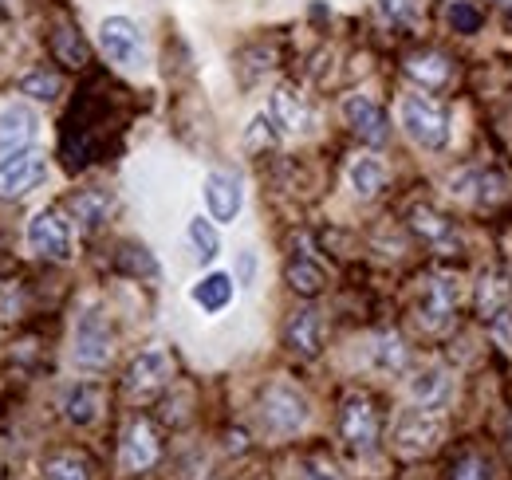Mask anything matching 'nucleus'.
<instances>
[{
	"label": "nucleus",
	"mask_w": 512,
	"mask_h": 480,
	"mask_svg": "<svg viewBox=\"0 0 512 480\" xmlns=\"http://www.w3.org/2000/svg\"><path fill=\"white\" fill-rule=\"evenodd\" d=\"M312 418V406L304 398V390H296L292 382H268L260 394V421L272 437H292L300 433Z\"/></svg>",
	"instance_id": "obj_1"
},
{
	"label": "nucleus",
	"mask_w": 512,
	"mask_h": 480,
	"mask_svg": "<svg viewBox=\"0 0 512 480\" xmlns=\"http://www.w3.org/2000/svg\"><path fill=\"white\" fill-rule=\"evenodd\" d=\"M398 122H402L406 138L422 150H446L449 146V115L430 95H406L398 107Z\"/></svg>",
	"instance_id": "obj_2"
},
{
	"label": "nucleus",
	"mask_w": 512,
	"mask_h": 480,
	"mask_svg": "<svg viewBox=\"0 0 512 480\" xmlns=\"http://www.w3.org/2000/svg\"><path fill=\"white\" fill-rule=\"evenodd\" d=\"M115 355V331L111 319L99 307H87L75 319V339H71V359L79 370H103Z\"/></svg>",
	"instance_id": "obj_3"
},
{
	"label": "nucleus",
	"mask_w": 512,
	"mask_h": 480,
	"mask_svg": "<svg viewBox=\"0 0 512 480\" xmlns=\"http://www.w3.org/2000/svg\"><path fill=\"white\" fill-rule=\"evenodd\" d=\"M446 437V418L442 410H406L402 418L394 421V449L402 457H426L442 445Z\"/></svg>",
	"instance_id": "obj_4"
},
{
	"label": "nucleus",
	"mask_w": 512,
	"mask_h": 480,
	"mask_svg": "<svg viewBox=\"0 0 512 480\" xmlns=\"http://www.w3.org/2000/svg\"><path fill=\"white\" fill-rule=\"evenodd\" d=\"M99 48L123 71H142L146 67V40H142V28L130 16H107L99 24Z\"/></svg>",
	"instance_id": "obj_5"
},
{
	"label": "nucleus",
	"mask_w": 512,
	"mask_h": 480,
	"mask_svg": "<svg viewBox=\"0 0 512 480\" xmlns=\"http://www.w3.org/2000/svg\"><path fill=\"white\" fill-rule=\"evenodd\" d=\"M461 300V280L453 272H434L422 280V300H418V323L426 331H449L453 323V311Z\"/></svg>",
	"instance_id": "obj_6"
},
{
	"label": "nucleus",
	"mask_w": 512,
	"mask_h": 480,
	"mask_svg": "<svg viewBox=\"0 0 512 480\" xmlns=\"http://www.w3.org/2000/svg\"><path fill=\"white\" fill-rule=\"evenodd\" d=\"M339 437L351 453H371L379 441V410L367 394H351L339 410Z\"/></svg>",
	"instance_id": "obj_7"
},
{
	"label": "nucleus",
	"mask_w": 512,
	"mask_h": 480,
	"mask_svg": "<svg viewBox=\"0 0 512 480\" xmlns=\"http://www.w3.org/2000/svg\"><path fill=\"white\" fill-rule=\"evenodd\" d=\"M44 178H48V158L40 150H16L0 162V197L16 201V197L32 193Z\"/></svg>",
	"instance_id": "obj_8"
},
{
	"label": "nucleus",
	"mask_w": 512,
	"mask_h": 480,
	"mask_svg": "<svg viewBox=\"0 0 512 480\" xmlns=\"http://www.w3.org/2000/svg\"><path fill=\"white\" fill-rule=\"evenodd\" d=\"M170 378H174V362L166 351H142L127 370V394L134 402H150L170 386Z\"/></svg>",
	"instance_id": "obj_9"
},
{
	"label": "nucleus",
	"mask_w": 512,
	"mask_h": 480,
	"mask_svg": "<svg viewBox=\"0 0 512 480\" xmlns=\"http://www.w3.org/2000/svg\"><path fill=\"white\" fill-rule=\"evenodd\" d=\"M201 197H205V209L217 225H229L237 221L241 205H245V185L233 170H209L205 185H201Z\"/></svg>",
	"instance_id": "obj_10"
},
{
	"label": "nucleus",
	"mask_w": 512,
	"mask_h": 480,
	"mask_svg": "<svg viewBox=\"0 0 512 480\" xmlns=\"http://www.w3.org/2000/svg\"><path fill=\"white\" fill-rule=\"evenodd\" d=\"M28 244L32 252L48 256V260H71V229L56 209H40L32 221H28Z\"/></svg>",
	"instance_id": "obj_11"
},
{
	"label": "nucleus",
	"mask_w": 512,
	"mask_h": 480,
	"mask_svg": "<svg viewBox=\"0 0 512 480\" xmlns=\"http://www.w3.org/2000/svg\"><path fill=\"white\" fill-rule=\"evenodd\" d=\"M343 119H347V126H351L367 146H386V142H390V115H386L371 95H351V99H343Z\"/></svg>",
	"instance_id": "obj_12"
},
{
	"label": "nucleus",
	"mask_w": 512,
	"mask_h": 480,
	"mask_svg": "<svg viewBox=\"0 0 512 480\" xmlns=\"http://www.w3.org/2000/svg\"><path fill=\"white\" fill-rule=\"evenodd\" d=\"M158 457H162V441H158L154 425L142 418L130 421L127 433H123V453H119L123 469L127 473H146L150 465H158Z\"/></svg>",
	"instance_id": "obj_13"
},
{
	"label": "nucleus",
	"mask_w": 512,
	"mask_h": 480,
	"mask_svg": "<svg viewBox=\"0 0 512 480\" xmlns=\"http://www.w3.org/2000/svg\"><path fill=\"white\" fill-rule=\"evenodd\" d=\"M40 134V115L28 103H12L0 111V154H16L28 150Z\"/></svg>",
	"instance_id": "obj_14"
},
{
	"label": "nucleus",
	"mask_w": 512,
	"mask_h": 480,
	"mask_svg": "<svg viewBox=\"0 0 512 480\" xmlns=\"http://www.w3.org/2000/svg\"><path fill=\"white\" fill-rule=\"evenodd\" d=\"M323 315L316 307H300L292 319H288V327H284V343H288V351H296V355H304V359H316L323 351Z\"/></svg>",
	"instance_id": "obj_15"
},
{
	"label": "nucleus",
	"mask_w": 512,
	"mask_h": 480,
	"mask_svg": "<svg viewBox=\"0 0 512 480\" xmlns=\"http://www.w3.org/2000/svg\"><path fill=\"white\" fill-rule=\"evenodd\" d=\"M268 119L280 134H304L312 126V111H308L304 95H296L292 87H276L268 95Z\"/></svg>",
	"instance_id": "obj_16"
},
{
	"label": "nucleus",
	"mask_w": 512,
	"mask_h": 480,
	"mask_svg": "<svg viewBox=\"0 0 512 480\" xmlns=\"http://www.w3.org/2000/svg\"><path fill=\"white\" fill-rule=\"evenodd\" d=\"M410 229L426 240L430 248H438V252H453V248L461 244L457 225L449 221L446 213L430 209V205H414V209H410Z\"/></svg>",
	"instance_id": "obj_17"
},
{
	"label": "nucleus",
	"mask_w": 512,
	"mask_h": 480,
	"mask_svg": "<svg viewBox=\"0 0 512 480\" xmlns=\"http://www.w3.org/2000/svg\"><path fill=\"white\" fill-rule=\"evenodd\" d=\"M449 189H453V197H465V201H473V205H493V201L505 197L501 174H493V170H485V166H473V170L453 174Z\"/></svg>",
	"instance_id": "obj_18"
},
{
	"label": "nucleus",
	"mask_w": 512,
	"mask_h": 480,
	"mask_svg": "<svg viewBox=\"0 0 512 480\" xmlns=\"http://www.w3.org/2000/svg\"><path fill=\"white\" fill-rule=\"evenodd\" d=\"M410 402L422 406V410H442L449 398H453V378H449L442 366H430L422 374L410 378Z\"/></svg>",
	"instance_id": "obj_19"
},
{
	"label": "nucleus",
	"mask_w": 512,
	"mask_h": 480,
	"mask_svg": "<svg viewBox=\"0 0 512 480\" xmlns=\"http://www.w3.org/2000/svg\"><path fill=\"white\" fill-rule=\"evenodd\" d=\"M512 311V284L501 276V272H489L481 276L477 284V315L485 323H505Z\"/></svg>",
	"instance_id": "obj_20"
},
{
	"label": "nucleus",
	"mask_w": 512,
	"mask_h": 480,
	"mask_svg": "<svg viewBox=\"0 0 512 480\" xmlns=\"http://www.w3.org/2000/svg\"><path fill=\"white\" fill-rule=\"evenodd\" d=\"M67 209H71V217H75L83 229H99V225L111 217L115 197H111V189H79V193H71Z\"/></svg>",
	"instance_id": "obj_21"
},
{
	"label": "nucleus",
	"mask_w": 512,
	"mask_h": 480,
	"mask_svg": "<svg viewBox=\"0 0 512 480\" xmlns=\"http://www.w3.org/2000/svg\"><path fill=\"white\" fill-rule=\"evenodd\" d=\"M60 406H64V418L71 425H91L103 410V390L95 382H75V386H67Z\"/></svg>",
	"instance_id": "obj_22"
},
{
	"label": "nucleus",
	"mask_w": 512,
	"mask_h": 480,
	"mask_svg": "<svg viewBox=\"0 0 512 480\" xmlns=\"http://www.w3.org/2000/svg\"><path fill=\"white\" fill-rule=\"evenodd\" d=\"M233 276L229 272H209V276H201L197 284L190 288V300L201 307V311H209V315H217V311H225L229 303H233Z\"/></svg>",
	"instance_id": "obj_23"
},
{
	"label": "nucleus",
	"mask_w": 512,
	"mask_h": 480,
	"mask_svg": "<svg viewBox=\"0 0 512 480\" xmlns=\"http://www.w3.org/2000/svg\"><path fill=\"white\" fill-rule=\"evenodd\" d=\"M386 166L383 158H375V154H363V158H355L351 166H347V181H351V189L359 193V197H379L386 189Z\"/></svg>",
	"instance_id": "obj_24"
},
{
	"label": "nucleus",
	"mask_w": 512,
	"mask_h": 480,
	"mask_svg": "<svg viewBox=\"0 0 512 480\" xmlns=\"http://www.w3.org/2000/svg\"><path fill=\"white\" fill-rule=\"evenodd\" d=\"M288 284L300 296H320L323 284H327V272H323L312 256H292L288 260Z\"/></svg>",
	"instance_id": "obj_25"
},
{
	"label": "nucleus",
	"mask_w": 512,
	"mask_h": 480,
	"mask_svg": "<svg viewBox=\"0 0 512 480\" xmlns=\"http://www.w3.org/2000/svg\"><path fill=\"white\" fill-rule=\"evenodd\" d=\"M371 366L383 370V374H402L410 366V351L398 335H379L375 347H371Z\"/></svg>",
	"instance_id": "obj_26"
},
{
	"label": "nucleus",
	"mask_w": 512,
	"mask_h": 480,
	"mask_svg": "<svg viewBox=\"0 0 512 480\" xmlns=\"http://www.w3.org/2000/svg\"><path fill=\"white\" fill-rule=\"evenodd\" d=\"M406 71H410L418 83H426V87H442L449 79V60L442 52H422V56H414V60L406 63Z\"/></svg>",
	"instance_id": "obj_27"
},
{
	"label": "nucleus",
	"mask_w": 512,
	"mask_h": 480,
	"mask_svg": "<svg viewBox=\"0 0 512 480\" xmlns=\"http://www.w3.org/2000/svg\"><path fill=\"white\" fill-rule=\"evenodd\" d=\"M186 237H190L193 252H197L201 264H209V260L221 252V237H217V229H213V217H193Z\"/></svg>",
	"instance_id": "obj_28"
},
{
	"label": "nucleus",
	"mask_w": 512,
	"mask_h": 480,
	"mask_svg": "<svg viewBox=\"0 0 512 480\" xmlns=\"http://www.w3.org/2000/svg\"><path fill=\"white\" fill-rule=\"evenodd\" d=\"M60 91H64V79H60L56 71H44V67L20 79V95H32V99H40V103H56Z\"/></svg>",
	"instance_id": "obj_29"
},
{
	"label": "nucleus",
	"mask_w": 512,
	"mask_h": 480,
	"mask_svg": "<svg viewBox=\"0 0 512 480\" xmlns=\"http://www.w3.org/2000/svg\"><path fill=\"white\" fill-rule=\"evenodd\" d=\"M44 477L48 480H91V465H87V457H79V453H56V457H48Z\"/></svg>",
	"instance_id": "obj_30"
},
{
	"label": "nucleus",
	"mask_w": 512,
	"mask_h": 480,
	"mask_svg": "<svg viewBox=\"0 0 512 480\" xmlns=\"http://www.w3.org/2000/svg\"><path fill=\"white\" fill-rule=\"evenodd\" d=\"M449 28L453 32H461V36H473V32H481V24H485V12L477 8V4H469V0H453L446 12Z\"/></svg>",
	"instance_id": "obj_31"
},
{
	"label": "nucleus",
	"mask_w": 512,
	"mask_h": 480,
	"mask_svg": "<svg viewBox=\"0 0 512 480\" xmlns=\"http://www.w3.org/2000/svg\"><path fill=\"white\" fill-rule=\"evenodd\" d=\"M449 480H497V473H493V465H489L481 453H465V457L453 465Z\"/></svg>",
	"instance_id": "obj_32"
},
{
	"label": "nucleus",
	"mask_w": 512,
	"mask_h": 480,
	"mask_svg": "<svg viewBox=\"0 0 512 480\" xmlns=\"http://www.w3.org/2000/svg\"><path fill=\"white\" fill-rule=\"evenodd\" d=\"M276 138H280V130L272 126V119H268V115H256V119L249 122L245 146H249V150H264V146H276Z\"/></svg>",
	"instance_id": "obj_33"
},
{
	"label": "nucleus",
	"mask_w": 512,
	"mask_h": 480,
	"mask_svg": "<svg viewBox=\"0 0 512 480\" xmlns=\"http://www.w3.org/2000/svg\"><path fill=\"white\" fill-rule=\"evenodd\" d=\"M123 264H127L130 272H142V276L158 280V264H154V256H150L146 248H134V244H127V248H123Z\"/></svg>",
	"instance_id": "obj_34"
},
{
	"label": "nucleus",
	"mask_w": 512,
	"mask_h": 480,
	"mask_svg": "<svg viewBox=\"0 0 512 480\" xmlns=\"http://www.w3.org/2000/svg\"><path fill=\"white\" fill-rule=\"evenodd\" d=\"M379 12H383V20H390V24H402V20H410L414 0H379Z\"/></svg>",
	"instance_id": "obj_35"
},
{
	"label": "nucleus",
	"mask_w": 512,
	"mask_h": 480,
	"mask_svg": "<svg viewBox=\"0 0 512 480\" xmlns=\"http://www.w3.org/2000/svg\"><path fill=\"white\" fill-rule=\"evenodd\" d=\"M300 480H339V473L327 461H304L300 465Z\"/></svg>",
	"instance_id": "obj_36"
},
{
	"label": "nucleus",
	"mask_w": 512,
	"mask_h": 480,
	"mask_svg": "<svg viewBox=\"0 0 512 480\" xmlns=\"http://www.w3.org/2000/svg\"><path fill=\"white\" fill-rule=\"evenodd\" d=\"M56 48H60V56H64L67 63H83V60H87V52H83V44H79V40L71 44V32H60V40H56Z\"/></svg>",
	"instance_id": "obj_37"
},
{
	"label": "nucleus",
	"mask_w": 512,
	"mask_h": 480,
	"mask_svg": "<svg viewBox=\"0 0 512 480\" xmlns=\"http://www.w3.org/2000/svg\"><path fill=\"white\" fill-rule=\"evenodd\" d=\"M253 272H256V256L253 252H241V256H237V276H241L245 288L253 284Z\"/></svg>",
	"instance_id": "obj_38"
},
{
	"label": "nucleus",
	"mask_w": 512,
	"mask_h": 480,
	"mask_svg": "<svg viewBox=\"0 0 512 480\" xmlns=\"http://www.w3.org/2000/svg\"><path fill=\"white\" fill-rule=\"evenodd\" d=\"M8 24V8H4V0H0V28Z\"/></svg>",
	"instance_id": "obj_39"
},
{
	"label": "nucleus",
	"mask_w": 512,
	"mask_h": 480,
	"mask_svg": "<svg viewBox=\"0 0 512 480\" xmlns=\"http://www.w3.org/2000/svg\"><path fill=\"white\" fill-rule=\"evenodd\" d=\"M497 4H501V8H512V0H497Z\"/></svg>",
	"instance_id": "obj_40"
}]
</instances>
